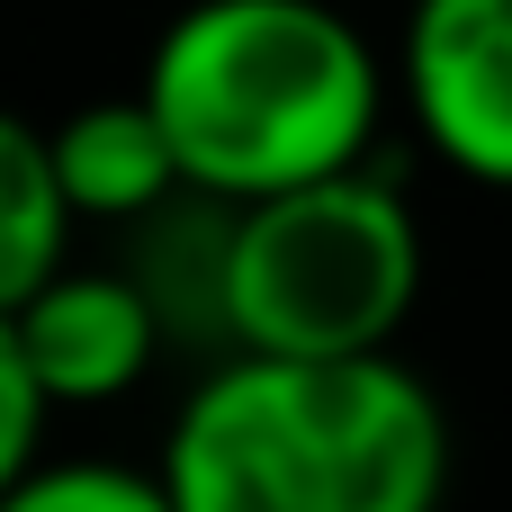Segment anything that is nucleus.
Listing matches in <instances>:
<instances>
[{
  "instance_id": "1",
  "label": "nucleus",
  "mask_w": 512,
  "mask_h": 512,
  "mask_svg": "<svg viewBox=\"0 0 512 512\" xmlns=\"http://www.w3.org/2000/svg\"><path fill=\"white\" fill-rule=\"evenodd\" d=\"M180 512H441L450 414L396 351H225L162 432Z\"/></svg>"
},
{
  "instance_id": "2",
  "label": "nucleus",
  "mask_w": 512,
  "mask_h": 512,
  "mask_svg": "<svg viewBox=\"0 0 512 512\" xmlns=\"http://www.w3.org/2000/svg\"><path fill=\"white\" fill-rule=\"evenodd\" d=\"M144 99L162 108L189 189L252 207L369 162L387 63L333 0H189L144 54Z\"/></svg>"
},
{
  "instance_id": "3",
  "label": "nucleus",
  "mask_w": 512,
  "mask_h": 512,
  "mask_svg": "<svg viewBox=\"0 0 512 512\" xmlns=\"http://www.w3.org/2000/svg\"><path fill=\"white\" fill-rule=\"evenodd\" d=\"M414 297H423V225L405 180H387L378 162L225 207V270H216L225 351H288V360L396 351Z\"/></svg>"
},
{
  "instance_id": "4",
  "label": "nucleus",
  "mask_w": 512,
  "mask_h": 512,
  "mask_svg": "<svg viewBox=\"0 0 512 512\" xmlns=\"http://www.w3.org/2000/svg\"><path fill=\"white\" fill-rule=\"evenodd\" d=\"M396 90L459 180L512 189V0H405Z\"/></svg>"
},
{
  "instance_id": "5",
  "label": "nucleus",
  "mask_w": 512,
  "mask_h": 512,
  "mask_svg": "<svg viewBox=\"0 0 512 512\" xmlns=\"http://www.w3.org/2000/svg\"><path fill=\"white\" fill-rule=\"evenodd\" d=\"M0 351H18L63 414L117 405L162 351V297L144 270H54L45 288L0 306Z\"/></svg>"
},
{
  "instance_id": "6",
  "label": "nucleus",
  "mask_w": 512,
  "mask_h": 512,
  "mask_svg": "<svg viewBox=\"0 0 512 512\" xmlns=\"http://www.w3.org/2000/svg\"><path fill=\"white\" fill-rule=\"evenodd\" d=\"M45 144H54V171H63L81 225H135V216H171V198H189L171 126L144 90L81 99L72 117L45 126Z\"/></svg>"
},
{
  "instance_id": "7",
  "label": "nucleus",
  "mask_w": 512,
  "mask_h": 512,
  "mask_svg": "<svg viewBox=\"0 0 512 512\" xmlns=\"http://www.w3.org/2000/svg\"><path fill=\"white\" fill-rule=\"evenodd\" d=\"M72 189L54 171V144L36 117H9L0 126V306L45 288L54 270H72Z\"/></svg>"
},
{
  "instance_id": "8",
  "label": "nucleus",
  "mask_w": 512,
  "mask_h": 512,
  "mask_svg": "<svg viewBox=\"0 0 512 512\" xmlns=\"http://www.w3.org/2000/svg\"><path fill=\"white\" fill-rule=\"evenodd\" d=\"M0 512H180L162 468H117V459H36L27 477L0 486Z\"/></svg>"
},
{
  "instance_id": "9",
  "label": "nucleus",
  "mask_w": 512,
  "mask_h": 512,
  "mask_svg": "<svg viewBox=\"0 0 512 512\" xmlns=\"http://www.w3.org/2000/svg\"><path fill=\"white\" fill-rule=\"evenodd\" d=\"M45 414H63V405L45 396V378H36V369H27L18 351H0V486L36 468V441H45Z\"/></svg>"
}]
</instances>
